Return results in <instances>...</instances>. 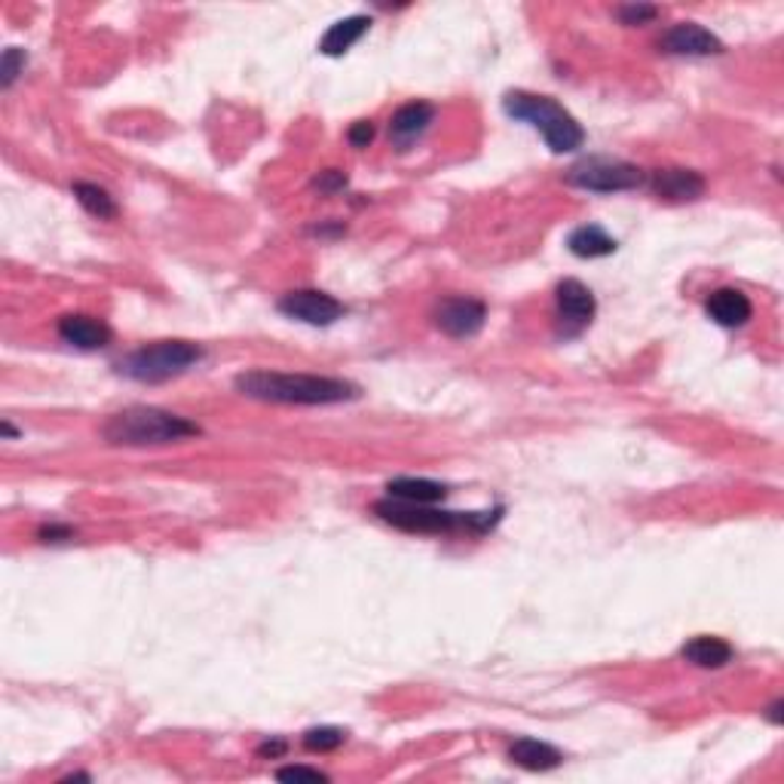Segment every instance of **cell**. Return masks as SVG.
Returning a JSON list of instances; mask_svg holds the SVG:
<instances>
[{"label":"cell","instance_id":"cell-1","mask_svg":"<svg viewBox=\"0 0 784 784\" xmlns=\"http://www.w3.org/2000/svg\"><path fill=\"white\" fill-rule=\"evenodd\" d=\"M234 386L246 399L273 401V405H340L362 396L359 386L340 377L285 374V371H246V374H236Z\"/></svg>","mask_w":784,"mask_h":784},{"label":"cell","instance_id":"cell-2","mask_svg":"<svg viewBox=\"0 0 784 784\" xmlns=\"http://www.w3.org/2000/svg\"><path fill=\"white\" fill-rule=\"evenodd\" d=\"M202 430L194 420L178 418L163 408L151 405H133L123 408L114 418L104 423V441L117 448H157V445H175L190 435H200Z\"/></svg>","mask_w":784,"mask_h":784},{"label":"cell","instance_id":"cell-3","mask_svg":"<svg viewBox=\"0 0 784 784\" xmlns=\"http://www.w3.org/2000/svg\"><path fill=\"white\" fill-rule=\"evenodd\" d=\"M377 518H384L386 524L399 527L405 534H475L482 536L494 531L500 524L502 509L490 512H448V509H435L423 502H401V500H381L374 502Z\"/></svg>","mask_w":784,"mask_h":784},{"label":"cell","instance_id":"cell-4","mask_svg":"<svg viewBox=\"0 0 784 784\" xmlns=\"http://www.w3.org/2000/svg\"><path fill=\"white\" fill-rule=\"evenodd\" d=\"M502 111L512 120H521L527 126H534L543 135V141L549 145L551 153L580 151L585 141V129L580 120L570 114L564 104L551 99V96H536L527 89H512L502 96Z\"/></svg>","mask_w":784,"mask_h":784},{"label":"cell","instance_id":"cell-5","mask_svg":"<svg viewBox=\"0 0 784 784\" xmlns=\"http://www.w3.org/2000/svg\"><path fill=\"white\" fill-rule=\"evenodd\" d=\"M202 362V347L194 340H157L145 344L117 362V371L138 384H166Z\"/></svg>","mask_w":784,"mask_h":784},{"label":"cell","instance_id":"cell-6","mask_svg":"<svg viewBox=\"0 0 784 784\" xmlns=\"http://www.w3.org/2000/svg\"><path fill=\"white\" fill-rule=\"evenodd\" d=\"M570 187H580L588 194H622V190H637L644 184V172L613 157H585L568 172Z\"/></svg>","mask_w":784,"mask_h":784},{"label":"cell","instance_id":"cell-7","mask_svg":"<svg viewBox=\"0 0 784 784\" xmlns=\"http://www.w3.org/2000/svg\"><path fill=\"white\" fill-rule=\"evenodd\" d=\"M555 307H558V334L580 337L592 325V319L598 313V301L592 295V288L580 279H564L555 288Z\"/></svg>","mask_w":784,"mask_h":784},{"label":"cell","instance_id":"cell-8","mask_svg":"<svg viewBox=\"0 0 784 784\" xmlns=\"http://www.w3.org/2000/svg\"><path fill=\"white\" fill-rule=\"evenodd\" d=\"M279 313L288 319H298L303 325H316V328H325V325H334L337 319H344L347 307L332 298L328 291H319V288H295L279 298Z\"/></svg>","mask_w":784,"mask_h":784},{"label":"cell","instance_id":"cell-9","mask_svg":"<svg viewBox=\"0 0 784 784\" xmlns=\"http://www.w3.org/2000/svg\"><path fill=\"white\" fill-rule=\"evenodd\" d=\"M659 47L668 55H686V59H708V55H720L723 52V40L718 34H711L708 28H701L696 22H677L671 25Z\"/></svg>","mask_w":784,"mask_h":784},{"label":"cell","instance_id":"cell-10","mask_svg":"<svg viewBox=\"0 0 784 784\" xmlns=\"http://www.w3.org/2000/svg\"><path fill=\"white\" fill-rule=\"evenodd\" d=\"M484 319H487V307L475 298H448L435 307V325L438 332H445L448 337H475L484 328Z\"/></svg>","mask_w":784,"mask_h":784},{"label":"cell","instance_id":"cell-11","mask_svg":"<svg viewBox=\"0 0 784 784\" xmlns=\"http://www.w3.org/2000/svg\"><path fill=\"white\" fill-rule=\"evenodd\" d=\"M59 337L65 340L67 347L74 350H101L111 344V328L96 316H86V313H67L59 319Z\"/></svg>","mask_w":784,"mask_h":784},{"label":"cell","instance_id":"cell-12","mask_svg":"<svg viewBox=\"0 0 784 784\" xmlns=\"http://www.w3.org/2000/svg\"><path fill=\"white\" fill-rule=\"evenodd\" d=\"M435 120V108L426 101H408L401 104L399 111L389 120V138L399 151H408L423 133L430 129V123Z\"/></svg>","mask_w":784,"mask_h":784},{"label":"cell","instance_id":"cell-13","mask_svg":"<svg viewBox=\"0 0 784 784\" xmlns=\"http://www.w3.org/2000/svg\"><path fill=\"white\" fill-rule=\"evenodd\" d=\"M652 194L665 202H693L705 194V178L693 169H659L650 178Z\"/></svg>","mask_w":784,"mask_h":784},{"label":"cell","instance_id":"cell-14","mask_svg":"<svg viewBox=\"0 0 784 784\" xmlns=\"http://www.w3.org/2000/svg\"><path fill=\"white\" fill-rule=\"evenodd\" d=\"M705 313L711 316V322H718L720 328H742L748 325V319L754 316L751 298L738 288H718L711 291V298L705 301Z\"/></svg>","mask_w":784,"mask_h":784},{"label":"cell","instance_id":"cell-15","mask_svg":"<svg viewBox=\"0 0 784 784\" xmlns=\"http://www.w3.org/2000/svg\"><path fill=\"white\" fill-rule=\"evenodd\" d=\"M509 760L515 767L527 769V772H549V769H558L564 763V754L558 751L555 745L549 742H539V738H518L515 745L509 748Z\"/></svg>","mask_w":784,"mask_h":784},{"label":"cell","instance_id":"cell-16","mask_svg":"<svg viewBox=\"0 0 784 784\" xmlns=\"http://www.w3.org/2000/svg\"><path fill=\"white\" fill-rule=\"evenodd\" d=\"M681 656H684L689 665H696V668H723L733 662L735 650H733V644H726L723 637H714V634H699V637L686 640Z\"/></svg>","mask_w":784,"mask_h":784},{"label":"cell","instance_id":"cell-17","mask_svg":"<svg viewBox=\"0 0 784 784\" xmlns=\"http://www.w3.org/2000/svg\"><path fill=\"white\" fill-rule=\"evenodd\" d=\"M368 28H371V18L368 16L340 18V22H334L332 28L325 32V37L319 40V52L337 59V55H344L347 50H352V47L365 37Z\"/></svg>","mask_w":784,"mask_h":784},{"label":"cell","instance_id":"cell-18","mask_svg":"<svg viewBox=\"0 0 784 784\" xmlns=\"http://www.w3.org/2000/svg\"><path fill=\"white\" fill-rule=\"evenodd\" d=\"M568 249L573 251L576 258H583V261H595V258L613 254L619 246L617 239L607 234L603 227H598V224H583V227H576V231L568 236Z\"/></svg>","mask_w":784,"mask_h":784},{"label":"cell","instance_id":"cell-19","mask_svg":"<svg viewBox=\"0 0 784 784\" xmlns=\"http://www.w3.org/2000/svg\"><path fill=\"white\" fill-rule=\"evenodd\" d=\"M386 494L393 500L401 502H423V506H435L448 497V487L430 478H393L386 484Z\"/></svg>","mask_w":784,"mask_h":784},{"label":"cell","instance_id":"cell-20","mask_svg":"<svg viewBox=\"0 0 784 784\" xmlns=\"http://www.w3.org/2000/svg\"><path fill=\"white\" fill-rule=\"evenodd\" d=\"M71 190H74V200L80 202L89 215L101 217V221H111V217H117V202H114V197H111L104 187H99V184L77 182L74 187H71Z\"/></svg>","mask_w":784,"mask_h":784},{"label":"cell","instance_id":"cell-21","mask_svg":"<svg viewBox=\"0 0 784 784\" xmlns=\"http://www.w3.org/2000/svg\"><path fill=\"white\" fill-rule=\"evenodd\" d=\"M344 742H347V733L337 730V726H313V730L303 733V745H307L310 751H319V754L337 751Z\"/></svg>","mask_w":784,"mask_h":784},{"label":"cell","instance_id":"cell-22","mask_svg":"<svg viewBox=\"0 0 784 784\" xmlns=\"http://www.w3.org/2000/svg\"><path fill=\"white\" fill-rule=\"evenodd\" d=\"M28 65V55L25 50H18V47H10V50L3 52V59H0V86L3 89H10V86L16 84V77L25 71Z\"/></svg>","mask_w":784,"mask_h":784},{"label":"cell","instance_id":"cell-23","mask_svg":"<svg viewBox=\"0 0 784 784\" xmlns=\"http://www.w3.org/2000/svg\"><path fill=\"white\" fill-rule=\"evenodd\" d=\"M617 16L622 25H650L652 18L659 16V7H650V3H625V7H619Z\"/></svg>","mask_w":784,"mask_h":784},{"label":"cell","instance_id":"cell-24","mask_svg":"<svg viewBox=\"0 0 784 784\" xmlns=\"http://www.w3.org/2000/svg\"><path fill=\"white\" fill-rule=\"evenodd\" d=\"M276 779H279V782H328L325 772L310 767H285L276 772Z\"/></svg>","mask_w":784,"mask_h":784},{"label":"cell","instance_id":"cell-25","mask_svg":"<svg viewBox=\"0 0 784 784\" xmlns=\"http://www.w3.org/2000/svg\"><path fill=\"white\" fill-rule=\"evenodd\" d=\"M347 138H350L352 148H368L371 138H374V123H371V120H356L350 126V133H347Z\"/></svg>","mask_w":784,"mask_h":784},{"label":"cell","instance_id":"cell-26","mask_svg":"<svg viewBox=\"0 0 784 784\" xmlns=\"http://www.w3.org/2000/svg\"><path fill=\"white\" fill-rule=\"evenodd\" d=\"M322 190V194H337V190H344L347 187V175L344 172H337V169H328V172H322L316 182H313Z\"/></svg>","mask_w":784,"mask_h":784},{"label":"cell","instance_id":"cell-27","mask_svg":"<svg viewBox=\"0 0 784 784\" xmlns=\"http://www.w3.org/2000/svg\"><path fill=\"white\" fill-rule=\"evenodd\" d=\"M40 539H43V543H65V539H74V531L62 527V524H50V527L40 531Z\"/></svg>","mask_w":784,"mask_h":784},{"label":"cell","instance_id":"cell-28","mask_svg":"<svg viewBox=\"0 0 784 784\" xmlns=\"http://www.w3.org/2000/svg\"><path fill=\"white\" fill-rule=\"evenodd\" d=\"M258 754H261V757H279V754H285V742H264V745L258 748Z\"/></svg>","mask_w":784,"mask_h":784}]
</instances>
